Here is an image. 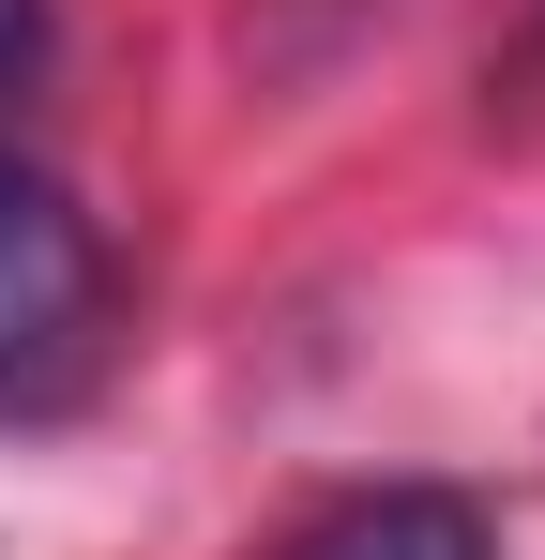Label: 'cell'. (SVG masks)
Segmentation results:
<instances>
[{"mask_svg": "<svg viewBox=\"0 0 545 560\" xmlns=\"http://www.w3.org/2000/svg\"><path fill=\"white\" fill-rule=\"evenodd\" d=\"M91 318H106V228L46 167L0 152V394H46L91 364Z\"/></svg>", "mask_w": 545, "mask_h": 560, "instance_id": "obj_1", "label": "cell"}, {"mask_svg": "<svg viewBox=\"0 0 545 560\" xmlns=\"http://www.w3.org/2000/svg\"><path fill=\"white\" fill-rule=\"evenodd\" d=\"M46 77V0H0V92Z\"/></svg>", "mask_w": 545, "mask_h": 560, "instance_id": "obj_3", "label": "cell"}, {"mask_svg": "<svg viewBox=\"0 0 545 560\" xmlns=\"http://www.w3.org/2000/svg\"><path fill=\"white\" fill-rule=\"evenodd\" d=\"M272 560H500V530H485L454 485H363L334 515H303Z\"/></svg>", "mask_w": 545, "mask_h": 560, "instance_id": "obj_2", "label": "cell"}]
</instances>
